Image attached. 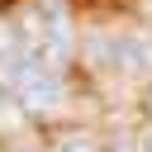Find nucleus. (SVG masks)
Listing matches in <instances>:
<instances>
[{"mask_svg": "<svg viewBox=\"0 0 152 152\" xmlns=\"http://www.w3.org/2000/svg\"><path fill=\"white\" fill-rule=\"evenodd\" d=\"M19 104L28 109V114H43V109H57L62 104V71H52V66H43L38 76H28L19 90Z\"/></svg>", "mask_w": 152, "mask_h": 152, "instance_id": "f257e3e1", "label": "nucleus"}, {"mask_svg": "<svg viewBox=\"0 0 152 152\" xmlns=\"http://www.w3.org/2000/svg\"><path fill=\"white\" fill-rule=\"evenodd\" d=\"M24 48H28V43L19 38V28H14V24H0V57H5V62H14Z\"/></svg>", "mask_w": 152, "mask_h": 152, "instance_id": "f03ea898", "label": "nucleus"}, {"mask_svg": "<svg viewBox=\"0 0 152 152\" xmlns=\"http://www.w3.org/2000/svg\"><path fill=\"white\" fill-rule=\"evenodd\" d=\"M57 152H95V147H90V142H86V138H71V142H62V147H57Z\"/></svg>", "mask_w": 152, "mask_h": 152, "instance_id": "7ed1b4c3", "label": "nucleus"}, {"mask_svg": "<svg viewBox=\"0 0 152 152\" xmlns=\"http://www.w3.org/2000/svg\"><path fill=\"white\" fill-rule=\"evenodd\" d=\"M138 152H152V128L142 133V142H138Z\"/></svg>", "mask_w": 152, "mask_h": 152, "instance_id": "20e7f679", "label": "nucleus"}, {"mask_svg": "<svg viewBox=\"0 0 152 152\" xmlns=\"http://www.w3.org/2000/svg\"><path fill=\"white\" fill-rule=\"evenodd\" d=\"M147 109H152V90H147Z\"/></svg>", "mask_w": 152, "mask_h": 152, "instance_id": "39448f33", "label": "nucleus"}, {"mask_svg": "<svg viewBox=\"0 0 152 152\" xmlns=\"http://www.w3.org/2000/svg\"><path fill=\"white\" fill-rule=\"evenodd\" d=\"M0 104H5V90H0Z\"/></svg>", "mask_w": 152, "mask_h": 152, "instance_id": "423d86ee", "label": "nucleus"}]
</instances>
